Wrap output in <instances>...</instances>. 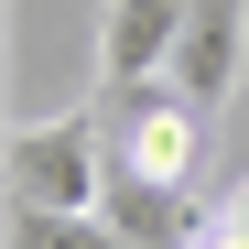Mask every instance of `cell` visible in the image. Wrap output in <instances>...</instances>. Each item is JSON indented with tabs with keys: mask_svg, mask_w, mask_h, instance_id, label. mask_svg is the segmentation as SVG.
Masks as SVG:
<instances>
[{
	"mask_svg": "<svg viewBox=\"0 0 249 249\" xmlns=\"http://www.w3.org/2000/svg\"><path fill=\"white\" fill-rule=\"evenodd\" d=\"M184 22H195V0H108L98 11V87H152V76H174Z\"/></svg>",
	"mask_w": 249,
	"mask_h": 249,
	"instance_id": "obj_3",
	"label": "cell"
},
{
	"mask_svg": "<svg viewBox=\"0 0 249 249\" xmlns=\"http://www.w3.org/2000/svg\"><path fill=\"white\" fill-rule=\"evenodd\" d=\"M217 217H228V228H238V238H249V184H238V195H228V206H217Z\"/></svg>",
	"mask_w": 249,
	"mask_h": 249,
	"instance_id": "obj_7",
	"label": "cell"
},
{
	"mask_svg": "<svg viewBox=\"0 0 249 249\" xmlns=\"http://www.w3.org/2000/svg\"><path fill=\"white\" fill-rule=\"evenodd\" d=\"M11 249H130L108 217H44V206H11Z\"/></svg>",
	"mask_w": 249,
	"mask_h": 249,
	"instance_id": "obj_5",
	"label": "cell"
},
{
	"mask_svg": "<svg viewBox=\"0 0 249 249\" xmlns=\"http://www.w3.org/2000/svg\"><path fill=\"white\" fill-rule=\"evenodd\" d=\"M0 184H11V206H44V217H98V195H108V130H98V108L22 119L11 152H0Z\"/></svg>",
	"mask_w": 249,
	"mask_h": 249,
	"instance_id": "obj_2",
	"label": "cell"
},
{
	"mask_svg": "<svg viewBox=\"0 0 249 249\" xmlns=\"http://www.w3.org/2000/svg\"><path fill=\"white\" fill-rule=\"evenodd\" d=\"M238 76H249V0H195L184 54H174V87L206 98V108H228V98H238Z\"/></svg>",
	"mask_w": 249,
	"mask_h": 249,
	"instance_id": "obj_4",
	"label": "cell"
},
{
	"mask_svg": "<svg viewBox=\"0 0 249 249\" xmlns=\"http://www.w3.org/2000/svg\"><path fill=\"white\" fill-rule=\"evenodd\" d=\"M195 249H249V238H238L228 217H206V238H195Z\"/></svg>",
	"mask_w": 249,
	"mask_h": 249,
	"instance_id": "obj_6",
	"label": "cell"
},
{
	"mask_svg": "<svg viewBox=\"0 0 249 249\" xmlns=\"http://www.w3.org/2000/svg\"><path fill=\"white\" fill-rule=\"evenodd\" d=\"M87 108H98V130H108V162H119V174L195 195L206 141H217V108H206V98H184L174 76H152V87H98Z\"/></svg>",
	"mask_w": 249,
	"mask_h": 249,
	"instance_id": "obj_1",
	"label": "cell"
}]
</instances>
